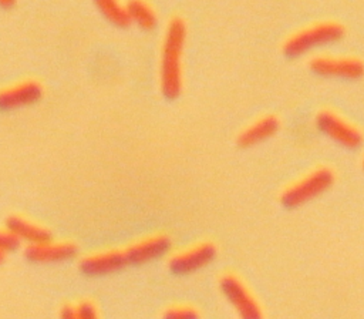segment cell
Masks as SVG:
<instances>
[{
  "label": "cell",
  "mask_w": 364,
  "mask_h": 319,
  "mask_svg": "<svg viewBox=\"0 0 364 319\" xmlns=\"http://www.w3.org/2000/svg\"><path fill=\"white\" fill-rule=\"evenodd\" d=\"M18 245V241L9 232V231H0V252H9L13 251Z\"/></svg>",
  "instance_id": "obj_18"
},
{
  "label": "cell",
  "mask_w": 364,
  "mask_h": 319,
  "mask_svg": "<svg viewBox=\"0 0 364 319\" xmlns=\"http://www.w3.org/2000/svg\"><path fill=\"white\" fill-rule=\"evenodd\" d=\"M220 289L236 309L240 319H263V313L257 302L236 276L225 275L220 279Z\"/></svg>",
  "instance_id": "obj_4"
},
{
  "label": "cell",
  "mask_w": 364,
  "mask_h": 319,
  "mask_svg": "<svg viewBox=\"0 0 364 319\" xmlns=\"http://www.w3.org/2000/svg\"><path fill=\"white\" fill-rule=\"evenodd\" d=\"M75 316L77 319H98V312L91 302L82 300L75 306Z\"/></svg>",
  "instance_id": "obj_17"
},
{
  "label": "cell",
  "mask_w": 364,
  "mask_h": 319,
  "mask_svg": "<svg viewBox=\"0 0 364 319\" xmlns=\"http://www.w3.org/2000/svg\"><path fill=\"white\" fill-rule=\"evenodd\" d=\"M101 13L117 26H127L131 21L127 4H121L114 0H101L97 3Z\"/></svg>",
  "instance_id": "obj_15"
},
{
  "label": "cell",
  "mask_w": 364,
  "mask_h": 319,
  "mask_svg": "<svg viewBox=\"0 0 364 319\" xmlns=\"http://www.w3.org/2000/svg\"><path fill=\"white\" fill-rule=\"evenodd\" d=\"M311 70L326 75H340L357 78L364 74V63L353 57H330L317 56L310 61Z\"/></svg>",
  "instance_id": "obj_7"
},
{
  "label": "cell",
  "mask_w": 364,
  "mask_h": 319,
  "mask_svg": "<svg viewBox=\"0 0 364 319\" xmlns=\"http://www.w3.org/2000/svg\"><path fill=\"white\" fill-rule=\"evenodd\" d=\"M77 248L70 242H46L38 245H30L26 249V256L31 262H63L75 256Z\"/></svg>",
  "instance_id": "obj_10"
},
{
  "label": "cell",
  "mask_w": 364,
  "mask_h": 319,
  "mask_svg": "<svg viewBox=\"0 0 364 319\" xmlns=\"http://www.w3.org/2000/svg\"><path fill=\"white\" fill-rule=\"evenodd\" d=\"M333 182V172L328 168H317L290 185L282 194V202L286 206H297L310 198L321 194Z\"/></svg>",
  "instance_id": "obj_3"
},
{
  "label": "cell",
  "mask_w": 364,
  "mask_h": 319,
  "mask_svg": "<svg viewBox=\"0 0 364 319\" xmlns=\"http://www.w3.org/2000/svg\"><path fill=\"white\" fill-rule=\"evenodd\" d=\"M215 255L216 248L209 242H203L172 256L169 261V268L173 273L178 275L191 273L208 265L215 258Z\"/></svg>",
  "instance_id": "obj_6"
},
{
  "label": "cell",
  "mask_w": 364,
  "mask_h": 319,
  "mask_svg": "<svg viewBox=\"0 0 364 319\" xmlns=\"http://www.w3.org/2000/svg\"><path fill=\"white\" fill-rule=\"evenodd\" d=\"M128 265L125 252L107 251L90 255L81 261V271L87 275H105L112 273Z\"/></svg>",
  "instance_id": "obj_11"
},
{
  "label": "cell",
  "mask_w": 364,
  "mask_h": 319,
  "mask_svg": "<svg viewBox=\"0 0 364 319\" xmlns=\"http://www.w3.org/2000/svg\"><path fill=\"white\" fill-rule=\"evenodd\" d=\"M164 319H199V316L198 312L189 306H178L168 309Z\"/></svg>",
  "instance_id": "obj_16"
},
{
  "label": "cell",
  "mask_w": 364,
  "mask_h": 319,
  "mask_svg": "<svg viewBox=\"0 0 364 319\" xmlns=\"http://www.w3.org/2000/svg\"><path fill=\"white\" fill-rule=\"evenodd\" d=\"M186 37V26L181 17H173L165 31L161 53V88L175 98L182 88V51Z\"/></svg>",
  "instance_id": "obj_1"
},
{
  "label": "cell",
  "mask_w": 364,
  "mask_h": 319,
  "mask_svg": "<svg viewBox=\"0 0 364 319\" xmlns=\"http://www.w3.org/2000/svg\"><path fill=\"white\" fill-rule=\"evenodd\" d=\"M4 256H6V253L4 252H0V263L3 262V259H4Z\"/></svg>",
  "instance_id": "obj_20"
},
{
  "label": "cell",
  "mask_w": 364,
  "mask_h": 319,
  "mask_svg": "<svg viewBox=\"0 0 364 319\" xmlns=\"http://www.w3.org/2000/svg\"><path fill=\"white\" fill-rule=\"evenodd\" d=\"M7 225V231L17 239V241H24L30 245H38V244H46L48 241H51V235L50 232L31 222L24 219L23 216H10L6 222Z\"/></svg>",
  "instance_id": "obj_12"
},
{
  "label": "cell",
  "mask_w": 364,
  "mask_h": 319,
  "mask_svg": "<svg viewBox=\"0 0 364 319\" xmlns=\"http://www.w3.org/2000/svg\"><path fill=\"white\" fill-rule=\"evenodd\" d=\"M127 9L131 20H134L142 28H152L156 24L155 10L148 3L141 0H134L127 3Z\"/></svg>",
  "instance_id": "obj_14"
},
{
  "label": "cell",
  "mask_w": 364,
  "mask_h": 319,
  "mask_svg": "<svg viewBox=\"0 0 364 319\" xmlns=\"http://www.w3.org/2000/svg\"><path fill=\"white\" fill-rule=\"evenodd\" d=\"M363 165H364V162H363Z\"/></svg>",
  "instance_id": "obj_21"
},
{
  "label": "cell",
  "mask_w": 364,
  "mask_h": 319,
  "mask_svg": "<svg viewBox=\"0 0 364 319\" xmlns=\"http://www.w3.org/2000/svg\"><path fill=\"white\" fill-rule=\"evenodd\" d=\"M343 33V27L336 21L316 23L290 36L283 44V50L289 56H297L316 46L334 41L340 38Z\"/></svg>",
  "instance_id": "obj_2"
},
{
  "label": "cell",
  "mask_w": 364,
  "mask_h": 319,
  "mask_svg": "<svg viewBox=\"0 0 364 319\" xmlns=\"http://www.w3.org/2000/svg\"><path fill=\"white\" fill-rule=\"evenodd\" d=\"M43 94V87L36 80H24L0 90V107L16 108L33 104Z\"/></svg>",
  "instance_id": "obj_8"
},
{
  "label": "cell",
  "mask_w": 364,
  "mask_h": 319,
  "mask_svg": "<svg viewBox=\"0 0 364 319\" xmlns=\"http://www.w3.org/2000/svg\"><path fill=\"white\" fill-rule=\"evenodd\" d=\"M169 248H171V241L166 235H154L131 245L125 251V255H127L128 263L138 265V263H145L159 258Z\"/></svg>",
  "instance_id": "obj_9"
},
{
  "label": "cell",
  "mask_w": 364,
  "mask_h": 319,
  "mask_svg": "<svg viewBox=\"0 0 364 319\" xmlns=\"http://www.w3.org/2000/svg\"><path fill=\"white\" fill-rule=\"evenodd\" d=\"M316 124L324 134L348 148H357L363 141L361 132L333 111H320Z\"/></svg>",
  "instance_id": "obj_5"
},
{
  "label": "cell",
  "mask_w": 364,
  "mask_h": 319,
  "mask_svg": "<svg viewBox=\"0 0 364 319\" xmlns=\"http://www.w3.org/2000/svg\"><path fill=\"white\" fill-rule=\"evenodd\" d=\"M60 319H77L75 316V308L64 306L60 312Z\"/></svg>",
  "instance_id": "obj_19"
},
{
  "label": "cell",
  "mask_w": 364,
  "mask_h": 319,
  "mask_svg": "<svg viewBox=\"0 0 364 319\" xmlns=\"http://www.w3.org/2000/svg\"><path fill=\"white\" fill-rule=\"evenodd\" d=\"M279 128V120L273 115H266L250 124L247 128H245L239 137L237 142L240 145H250L255 142H259L272 134H274Z\"/></svg>",
  "instance_id": "obj_13"
}]
</instances>
